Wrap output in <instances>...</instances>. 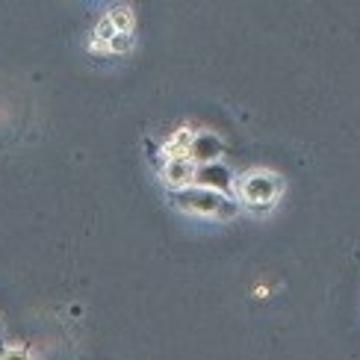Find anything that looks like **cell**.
Segmentation results:
<instances>
[{
    "instance_id": "cell-1",
    "label": "cell",
    "mask_w": 360,
    "mask_h": 360,
    "mask_svg": "<svg viewBox=\"0 0 360 360\" xmlns=\"http://www.w3.org/2000/svg\"><path fill=\"white\" fill-rule=\"evenodd\" d=\"M281 189H283V184H281V177H275V174H266V172H260V174H251L245 184H243V195L254 204V207H272L275 204V198L281 195Z\"/></svg>"
},
{
    "instance_id": "cell-2",
    "label": "cell",
    "mask_w": 360,
    "mask_h": 360,
    "mask_svg": "<svg viewBox=\"0 0 360 360\" xmlns=\"http://www.w3.org/2000/svg\"><path fill=\"white\" fill-rule=\"evenodd\" d=\"M174 204L180 210H189V213H216V207L221 204V195L201 186H189L174 195Z\"/></svg>"
},
{
    "instance_id": "cell-3",
    "label": "cell",
    "mask_w": 360,
    "mask_h": 360,
    "mask_svg": "<svg viewBox=\"0 0 360 360\" xmlns=\"http://www.w3.org/2000/svg\"><path fill=\"white\" fill-rule=\"evenodd\" d=\"M195 172L198 166L189 160V157H177V160H169L166 166H162V180L172 186V189H189L195 184Z\"/></svg>"
},
{
    "instance_id": "cell-4",
    "label": "cell",
    "mask_w": 360,
    "mask_h": 360,
    "mask_svg": "<svg viewBox=\"0 0 360 360\" xmlns=\"http://www.w3.org/2000/svg\"><path fill=\"white\" fill-rule=\"evenodd\" d=\"M192 186H201V189L221 195L231 189V172H228V166H221V162H207V166H198V172H195Z\"/></svg>"
},
{
    "instance_id": "cell-5",
    "label": "cell",
    "mask_w": 360,
    "mask_h": 360,
    "mask_svg": "<svg viewBox=\"0 0 360 360\" xmlns=\"http://www.w3.org/2000/svg\"><path fill=\"white\" fill-rule=\"evenodd\" d=\"M221 151H224V145H221L219 136H213V133H201V136H192L189 160L195 162V166H207V162H216Z\"/></svg>"
},
{
    "instance_id": "cell-6",
    "label": "cell",
    "mask_w": 360,
    "mask_h": 360,
    "mask_svg": "<svg viewBox=\"0 0 360 360\" xmlns=\"http://www.w3.org/2000/svg\"><path fill=\"white\" fill-rule=\"evenodd\" d=\"M110 21L115 27V33H133V12L127 6H115L110 12Z\"/></svg>"
},
{
    "instance_id": "cell-7",
    "label": "cell",
    "mask_w": 360,
    "mask_h": 360,
    "mask_svg": "<svg viewBox=\"0 0 360 360\" xmlns=\"http://www.w3.org/2000/svg\"><path fill=\"white\" fill-rule=\"evenodd\" d=\"M133 48V36L130 33H115L110 39V53H127Z\"/></svg>"
},
{
    "instance_id": "cell-8",
    "label": "cell",
    "mask_w": 360,
    "mask_h": 360,
    "mask_svg": "<svg viewBox=\"0 0 360 360\" xmlns=\"http://www.w3.org/2000/svg\"><path fill=\"white\" fill-rule=\"evenodd\" d=\"M115 36V27H112V21H110V15H103V18L98 21V30H95V39L98 41H107L110 44V39Z\"/></svg>"
},
{
    "instance_id": "cell-9",
    "label": "cell",
    "mask_w": 360,
    "mask_h": 360,
    "mask_svg": "<svg viewBox=\"0 0 360 360\" xmlns=\"http://www.w3.org/2000/svg\"><path fill=\"white\" fill-rule=\"evenodd\" d=\"M236 210H239V207H236L233 201L221 198V204L216 207V213H213V216H219V219H233V216H236Z\"/></svg>"
},
{
    "instance_id": "cell-10",
    "label": "cell",
    "mask_w": 360,
    "mask_h": 360,
    "mask_svg": "<svg viewBox=\"0 0 360 360\" xmlns=\"http://www.w3.org/2000/svg\"><path fill=\"white\" fill-rule=\"evenodd\" d=\"M4 360H33V357H30L27 349H9V352H4Z\"/></svg>"
},
{
    "instance_id": "cell-11",
    "label": "cell",
    "mask_w": 360,
    "mask_h": 360,
    "mask_svg": "<svg viewBox=\"0 0 360 360\" xmlns=\"http://www.w3.org/2000/svg\"><path fill=\"white\" fill-rule=\"evenodd\" d=\"M92 51H95V53H110V44H107V41H98V39H95V41H92Z\"/></svg>"
}]
</instances>
